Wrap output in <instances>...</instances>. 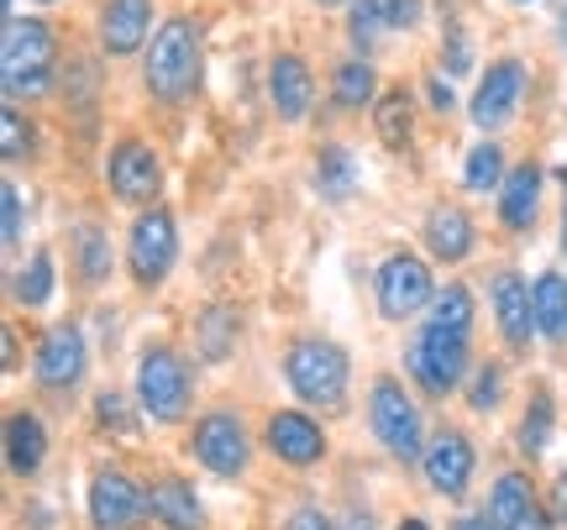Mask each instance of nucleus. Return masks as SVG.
<instances>
[{
    "mask_svg": "<svg viewBox=\"0 0 567 530\" xmlns=\"http://www.w3.org/2000/svg\"><path fill=\"white\" fill-rule=\"evenodd\" d=\"M53 59H59V42L53 27L38 17H11L6 21V38H0V84L6 95H42L53 84Z\"/></svg>",
    "mask_w": 567,
    "mask_h": 530,
    "instance_id": "nucleus-1",
    "label": "nucleus"
},
{
    "mask_svg": "<svg viewBox=\"0 0 567 530\" xmlns=\"http://www.w3.org/2000/svg\"><path fill=\"white\" fill-rule=\"evenodd\" d=\"M147 90L158 101H189L200 90V27L189 17L163 21L147 48Z\"/></svg>",
    "mask_w": 567,
    "mask_h": 530,
    "instance_id": "nucleus-2",
    "label": "nucleus"
},
{
    "mask_svg": "<svg viewBox=\"0 0 567 530\" xmlns=\"http://www.w3.org/2000/svg\"><path fill=\"white\" fill-rule=\"evenodd\" d=\"M284 378L289 388L300 394L305 405H321V409H337L347 399V378H352V363L337 342L326 336H300L289 357H284Z\"/></svg>",
    "mask_w": 567,
    "mask_h": 530,
    "instance_id": "nucleus-3",
    "label": "nucleus"
},
{
    "mask_svg": "<svg viewBox=\"0 0 567 530\" xmlns=\"http://www.w3.org/2000/svg\"><path fill=\"white\" fill-rule=\"evenodd\" d=\"M368 426L384 441L389 457H400V463L421 457V409H415V399L405 394L400 378H379L373 384V394H368Z\"/></svg>",
    "mask_w": 567,
    "mask_h": 530,
    "instance_id": "nucleus-4",
    "label": "nucleus"
},
{
    "mask_svg": "<svg viewBox=\"0 0 567 530\" xmlns=\"http://www.w3.org/2000/svg\"><path fill=\"white\" fill-rule=\"evenodd\" d=\"M410 363V378L431 394H452V388L463 384L467 373V336L463 331H442V326H425L405 352Z\"/></svg>",
    "mask_w": 567,
    "mask_h": 530,
    "instance_id": "nucleus-5",
    "label": "nucleus"
},
{
    "mask_svg": "<svg viewBox=\"0 0 567 530\" xmlns=\"http://www.w3.org/2000/svg\"><path fill=\"white\" fill-rule=\"evenodd\" d=\"M179 258V231H174V216L168 210H142L132 221V237H126V263H132V279L142 289H153L168 279V268Z\"/></svg>",
    "mask_w": 567,
    "mask_h": 530,
    "instance_id": "nucleus-6",
    "label": "nucleus"
},
{
    "mask_svg": "<svg viewBox=\"0 0 567 530\" xmlns=\"http://www.w3.org/2000/svg\"><path fill=\"white\" fill-rule=\"evenodd\" d=\"M137 399L153 420H163V426H168V420H184V409H189V373H184L179 352L153 347L142 357L137 363Z\"/></svg>",
    "mask_w": 567,
    "mask_h": 530,
    "instance_id": "nucleus-7",
    "label": "nucleus"
},
{
    "mask_svg": "<svg viewBox=\"0 0 567 530\" xmlns=\"http://www.w3.org/2000/svg\"><path fill=\"white\" fill-rule=\"evenodd\" d=\"M431 300H436V284H431V268L415 252L384 258V268H379V310H384L389 321H410Z\"/></svg>",
    "mask_w": 567,
    "mask_h": 530,
    "instance_id": "nucleus-8",
    "label": "nucleus"
},
{
    "mask_svg": "<svg viewBox=\"0 0 567 530\" xmlns=\"http://www.w3.org/2000/svg\"><path fill=\"white\" fill-rule=\"evenodd\" d=\"M247 451L252 447H247L243 420L226 415V409L205 415L200 426H195V457H200L216 478H237V472H247Z\"/></svg>",
    "mask_w": 567,
    "mask_h": 530,
    "instance_id": "nucleus-9",
    "label": "nucleus"
},
{
    "mask_svg": "<svg viewBox=\"0 0 567 530\" xmlns=\"http://www.w3.org/2000/svg\"><path fill=\"white\" fill-rule=\"evenodd\" d=\"M147 515V493L126 472H95L90 478V526L95 530H132Z\"/></svg>",
    "mask_w": 567,
    "mask_h": 530,
    "instance_id": "nucleus-10",
    "label": "nucleus"
},
{
    "mask_svg": "<svg viewBox=\"0 0 567 530\" xmlns=\"http://www.w3.org/2000/svg\"><path fill=\"white\" fill-rule=\"evenodd\" d=\"M105 179H111V195L147 205L163 189V164L147 143H116L111 147V164H105Z\"/></svg>",
    "mask_w": 567,
    "mask_h": 530,
    "instance_id": "nucleus-11",
    "label": "nucleus"
},
{
    "mask_svg": "<svg viewBox=\"0 0 567 530\" xmlns=\"http://www.w3.org/2000/svg\"><path fill=\"white\" fill-rule=\"evenodd\" d=\"M473 441H467L463 430H442L431 447H425L421 468H425V484L436 493H446V499H463L467 484H473Z\"/></svg>",
    "mask_w": 567,
    "mask_h": 530,
    "instance_id": "nucleus-12",
    "label": "nucleus"
},
{
    "mask_svg": "<svg viewBox=\"0 0 567 530\" xmlns=\"http://www.w3.org/2000/svg\"><path fill=\"white\" fill-rule=\"evenodd\" d=\"M268 447L279 451V463H289V468H316L326 457V430L305 409H274L268 415Z\"/></svg>",
    "mask_w": 567,
    "mask_h": 530,
    "instance_id": "nucleus-13",
    "label": "nucleus"
},
{
    "mask_svg": "<svg viewBox=\"0 0 567 530\" xmlns=\"http://www.w3.org/2000/svg\"><path fill=\"white\" fill-rule=\"evenodd\" d=\"M520 90H526V69H520V63L515 59L488 63L484 84H478V95H473V126H484V132L505 126L509 116H515V105H520Z\"/></svg>",
    "mask_w": 567,
    "mask_h": 530,
    "instance_id": "nucleus-14",
    "label": "nucleus"
},
{
    "mask_svg": "<svg viewBox=\"0 0 567 530\" xmlns=\"http://www.w3.org/2000/svg\"><path fill=\"white\" fill-rule=\"evenodd\" d=\"M488 515L499 530H551V510L530 493V478L520 472H505L494 493H488Z\"/></svg>",
    "mask_w": 567,
    "mask_h": 530,
    "instance_id": "nucleus-15",
    "label": "nucleus"
},
{
    "mask_svg": "<svg viewBox=\"0 0 567 530\" xmlns=\"http://www.w3.org/2000/svg\"><path fill=\"white\" fill-rule=\"evenodd\" d=\"M84 363H90V352H84L80 326H53L38 347V384L74 388L84 378Z\"/></svg>",
    "mask_w": 567,
    "mask_h": 530,
    "instance_id": "nucleus-16",
    "label": "nucleus"
},
{
    "mask_svg": "<svg viewBox=\"0 0 567 530\" xmlns=\"http://www.w3.org/2000/svg\"><path fill=\"white\" fill-rule=\"evenodd\" d=\"M147 27H153V0H105L101 11V48L105 53H137L147 42Z\"/></svg>",
    "mask_w": 567,
    "mask_h": 530,
    "instance_id": "nucleus-17",
    "label": "nucleus"
},
{
    "mask_svg": "<svg viewBox=\"0 0 567 530\" xmlns=\"http://www.w3.org/2000/svg\"><path fill=\"white\" fill-rule=\"evenodd\" d=\"M542 164H515L499 184V221L509 231H530L536 226V205H542Z\"/></svg>",
    "mask_w": 567,
    "mask_h": 530,
    "instance_id": "nucleus-18",
    "label": "nucleus"
},
{
    "mask_svg": "<svg viewBox=\"0 0 567 530\" xmlns=\"http://www.w3.org/2000/svg\"><path fill=\"white\" fill-rule=\"evenodd\" d=\"M494 315H499V331H505L509 347H526L530 331H536V310H530V284L520 273L494 279Z\"/></svg>",
    "mask_w": 567,
    "mask_h": 530,
    "instance_id": "nucleus-19",
    "label": "nucleus"
},
{
    "mask_svg": "<svg viewBox=\"0 0 567 530\" xmlns=\"http://www.w3.org/2000/svg\"><path fill=\"white\" fill-rule=\"evenodd\" d=\"M42 463H48V430H42V420L32 409H17L6 420V468L17 478H32Z\"/></svg>",
    "mask_w": 567,
    "mask_h": 530,
    "instance_id": "nucleus-20",
    "label": "nucleus"
},
{
    "mask_svg": "<svg viewBox=\"0 0 567 530\" xmlns=\"http://www.w3.org/2000/svg\"><path fill=\"white\" fill-rule=\"evenodd\" d=\"M268 101H274V111L284 122H300L305 105H310V69H305V59L279 53L268 63Z\"/></svg>",
    "mask_w": 567,
    "mask_h": 530,
    "instance_id": "nucleus-21",
    "label": "nucleus"
},
{
    "mask_svg": "<svg viewBox=\"0 0 567 530\" xmlns=\"http://www.w3.org/2000/svg\"><path fill=\"white\" fill-rule=\"evenodd\" d=\"M147 510L158 515L168 530H205V510L195 489L184 484V478H158L153 489H147Z\"/></svg>",
    "mask_w": 567,
    "mask_h": 530,
    "instance_id": "nucleus-22",
    "label": "nucleus"
},
{
    "mask_svg": "<svg viewBox=\"0 0 567 530\" xmlns=\"http://www.w3.org/2000/svg\"><path fill=\"white\" fill-rule=\"evenodd\" d=\"M425 247L442 258V263H463L473 252V221H467L457 205H436L431 221H425Z\"/></svg>",
    "mask_w": 567,
    "mask_h": 530,
    "instance_id": "nucleus-23",
    "label": "nucleus"
},
{
    "mask_svg": "<svg viewBox=\"0 0 567 530\" xmlns=\"http://www.w3.org/2000/svg\"><path fill=\"white\" fill-rule=\"evenodd\" d=\"M530 310H536V331H542L547 342H563L567 336V284H563V273H542V279L530 284Z\"/></svg>",
    "mask_w": 567,
    "mask_h": 530,
    "instance_id": "nucleus-24",
    "label": "nucleus"
},
{
    "mask_svg": "<svg viewBox=\"0 0 567 530\" xmlns=\"http://www.w3.org/2000/svg\"><path fill=\"white\" fill-rule=\"evenodd\" d=\"M195 336H200V357H210V363L231 357V347H237V310H226V305L200 310Z\"/></svg>",
    "mask_w": 567,
    "mask_h": 530,
    "instance_id": "nucleus-25",
    "label": "nucleus"
},
{
    "mask_svg": "<svg viewBox=\"0 0 567 530\" xmlns=\"http://www.w3.org/2000/svg\"><path fill=\"white\" fill-rule=\"evenodd\" d=\"M316 189H321L326 200H347L358 189V164H352L347 147H321V158H316Z\"/></svg>",
    "mask_w": 567,
    "mask_h": 530,
    "instance_id": "nucleus-26",
    "label": "nucleus"
},
{
    "mask_svg": "<svg viewBox=\"0 0 567 530\" xmlns=\"http://www.w3.org/2000/svg\"><path fill=\"white\" fill-rule=\"evenodd\" d=\"M347 32L358 48H373V42L394 32V0H352V21H347Z\"/></svg>",
    "mask_w": 567,
    "mask_h": 530,
    "instance_id": "nucleus-27",
    "label": "nucleus"
},
{
    "mask_svg": "<svg viewBox=\"0 0 567 530\" xmlns=\"http://www.w3.org/2000/svg\"><path fill=\"white\" fill-rule=\"evenodd\" d=\"M337 105H379V74L368 69L363 59H352L337 69Z\"/></svg>",
    "mask_w": 567,
    "mask_h": 530,
    "instance_id": "nucleus-28",
    "label": "nucleus"
},
{
    "mask_svg": "<svg viewBox=\"0 0 567 530\" xmlns=\"http://www.w3.org/2000/svg\"><path fill=\"white\" fill-rule=\"evenodd\" d=\"M431 326L463 331L467 336V326H473V294H467V284L436 289V300H431Z\"/></svg>",
    "mask_w": 567,
    "mask_h": 530,
    "instance_id": "nucleus-29",
    "label": "nucleus"
},
{
    "mask_svg": "<svg viewBox=\"0 0 567 530\" xmlns=\"http://www.w3.org/2000/svg\"><path fill=\"white\" fill-rule=\"evenodd\" d=\"M373 126H379V137H384L389 147L410 143V101H405V90L379 95V105H373Z\"/></svg>",
    "mask_w": 567,
    "mask_h": 530,
    "instance_id": "nucleus-30",
    "label": "nucleus"
},
{
    "mask_svg": "<svg viewBox=\"0 0 567 530\" xmlns=\"http://www.w3.org/2000/svg\"><path fill=\"white\" fill-rule=\"evenodd\" d=\"M17 300L32 310L53 300V258H48V252H32V263L17 273Z\"/></svg>",
    "mask_w": 567,
    "mask_h": 530,
    "instance_id": "nucleus-31",
    "label": "nucleus"
},
{
    "mask_svg": "<svg viewBox=\"0 0 567 530\" xmlns=\"http://www.w3.org/2000/svg\"><path fill=\"white\" fill-rule=\"evenodd\" d=\"M463 184H467V189L505 184V153H499L494 143H478L473 153H467V164H463Z\"/></svg>",
    "mask_w": 567,
    "mask_h": 530,
    "instance_id": "nucleus-32",
    "label": "nucleus"
},
{
    "mask_svg": "<svg viewBox=\"0 0 567 530\" xmlns=\"http://www.w3.org/2000/svg\"><path fill=\"white\" fill-rule=\"evenodd\" d=\"M80 273L90 284H101L105 273H111V242H105V231H95V226L80 231Z\"/></svg>",
    "mask_w": 567,
    "mask_h": 530,
    "instance_id": "nucleus-33",
    "label": "nucleus"
},
{
    "mask_svg": "<svg viewBox=\"0 0 567 530\" xmlns=\"http://www.w3.org/2000/svg\"><path fill=\"white\" fill-rule=\"evenodd\" d=\"M551 436V394L542 388L526 405V426H520V451H542Z\"/></svg>",
    "mask_w": 567,
    "mask_h": 530,
    "instance_id": "nucleus-34",
    "label": "nucleus"
},
{
    "mask_svg": "<svg viewBox=\"0 0 567 530\" xmlns=\"http://www.w3.org/2000/svg\"><path fill=\"white\" fill-rule=\"evenodd\" d=\"M0 153H6L11 164L32 153V122H21L17 105H6V116H0Z\"/></svg>",
    "mask_w": 567,
    "mask_h": 530,
    "instance_id": "nucleus-35",
    "label": "nucleus"
},
{
    "mask_svg": "<svg viewBox=\"0 0 567 530\" xmlns=\"http://www.w3.org/2000/svg\"><path fill=\"white\" fill-rule=\"evenodd\" d=\"M499 394H505V367L484 363L478 367V378H473V394H467V399H473V409H494L499 405Z\"/></svg>",
    "mask_w": 567,
    "mask_h": 530,
    "instance_id": "nucleus-36",
    "label": "nucleus"
},
{
    "mask_svg": "<svg viewBox=\"0 0 567 530\" xmlns=\"http://www.w3.org/2000/svg\"><path fill=\"white\" fill-rule=\"evenodd\" d=\"M95 415H101L105 430H122V436H132V420H126V399L116 394V388H105L101 399H95Z\"/></svg>",
    "mask_w": 567,
    "mask_h": 530,
    "instance_id": "nucleus-37",
    "label": "nucleus"
},
{
    "mask_svg": "<svg viewBox=\"0 0 567 530\" xmlns=\"http://www.w3.org/2000/svg\"><path fill=\"white\" fill-rule=\"evenodd\" d=\"M467 63H473V42L463 27H452L446 32V74H467Z\"/></svg>",
    "mask_w": 567,
    "mask_h": 530,
    "instance_id": "nucleus-38",
    "label": "nucleus"
},
{
    "mask_svg": "<svg viewBox=\"0 0 567 530\" xmlns=\"http://www.w3.org/2000/svg\"><path fill=\"white\" fill-rule=\"evenodd\" d=\"M0 205H6V247H21V189L17 184H6Z\"/></svg>",
    "mask_w": 567,
    "mask_h": 530,
    "instance_id": "nucleus-39",
    "label": "nucleus"
},
{
    "mask_svg": "<svg viewBox=\"0 0 567 530\" xmlns=\"http://www.w3.org/2000/svg\"><path fill=\"white\" fill-rule=\"evenodd\" d=\"M284 530H337V526H331V515L321 505H300V510L284 520Z\"/></svg>",
    "mask_w": 567,
    "mask_h": 530,
    "instance_id": "nucleus-40",
    "label": "nucleus"
},
{
    "mask_svg": "<svg viewBox=\"0 0 567 530\" xmlns=\"http://www.w3.org/2000/svg\"><path fill=\"white\" fill-rule=\"evenodd\" d=\"M421 21V0H394V32H405Z\"/></svg>",
    "mask_w": 567,
    "mask_h": 530,
    "instance_id": "nucleus-41",
    "label": "nucleus"
},
{
    "mask_svg": "<svg viewBox=\"0 0 567 530\" xmlns=\"http://www.w3.org/2000/svg\"><path fill=\"white\" fill-rule=\"evenodd\" d=\"M452 530H499V526H494V515H488V510H473V515H457V520H452Z\"/></svg>",
    "mask_w": 567,
    "mask_h": 530,
    "instance_id": "nucleus-42",
    "label": "nucleus"
},
{
    "mask_svg": "<svg viewBox=\"0 0 567 530\" xmlns=\"http://www.w3.org/2000/svg\"><path fill=\"white\" fill-rule=\"evenodd\" d=\"M551 515H557V520L567 526V472L557 478V489H551Z\"/></svg>",
    "mask_w": 567,
    "mask_h": 530,
    "instance_id": "nucleus-43",
    "label": "nucleus"
},
{
    "mask_svg": "<svg viewBox=\"0 0 567 530\" xmlns=\"http://www.w3.org/2000/svg\"><path fill=\"white\" fill-rule=\"evenodd\" d=\"M431 105H436V111H452V84L446 80H431Z\"/></svg>",
    "mask_w": 567,
    "mask_h": 530,
    "instance_id": "nucleus-44",
    "label": "nucleus"
},
{
    "mask_svg": "<svg viewBox=\"0 0 567 530\" xmlns=\"http://www.w3.org/2000/svg\"><path fill=\"white\" fill-rule=\"evenodd\" d=\"M0 336H6V373H17V331L6 326Z\"/></svg>",
    "mask_w": 567,
    "mask_h": 530,
    "instance_id": "nucleus-45",
    "label": "nucleus"
},
{
    "mask_svg": "<svg viewBox=\"0 0 567 530\" xmlns=\"http://www.w3.org/2000/svg\"><path fill=\"white\" fill-rule=\"evenodd\" d=\"M347 530H373V520H368L363 510H352V515H347Z\"/></svg>",
    "mask_w": 567,
    "mask_h": 530,
    "instance_id": "nucleus-46",
    "label": "nucleus"
},
{
    "mask_svg": "<svg viewBox=\"0 0 567 530\" xmlns=\"http://www.w3.org/2000/svg\"><path fill=\"white\" fill-rule=\"evenodd\" d=\"M400 530H431L425 520H400Z\"/></svg>",
    "mask_w": 567,
    "mask_h": 530,
    "instance_id": "nucleus-47",
    "label": "nucleus"
},
{
    "mask_svg": "<svg viewBox=\"0 0 567 530\" xmlns=\"http://www.w3.org/2000/svg\"><path fill=\"white\" fill-rule=\"evenodd\" d=\"M557 179H563V189H567V168H557ZM563 242H567V216H563Z\"/></svg>",
    "mask_w": 567,
    "mask_h": 530,
    "instance_id": "nucleus-48",
    "label": "nucleus"
},
{
    "mask_svg": "<svg viewBox=\"0 0 567 530\" xmlns=\"http://www.w3.org/2000/svg\"><path fill=\"white\" fill-rule=\"evenodd\" d=\"M321 6H342V0H321Z\"/></svg>",
    "mask_w": 567,
    "mask_h": 530,
    "instance_id": "nucleus-49",
    "label": "nucleus"
},
{
    "mask_svg": "<svg viewBox=\"0 0 567 530\" xmlns=\"http://www.w3.org/2000/svg\"><path fill=\"white\" fill-rule=\"evenodd\" d=\"M563 38H567V17H563Z\"/></svg>",
    "mask_w": 567,
    "mask_h": 530,
    "instance_id": "nucleus-50",
    "label": "nucleus"
},
{
    "mask_svg": "<svg viewBox=\"0 0 567 530\" xmlns=\"http://www.w3.org/2000/svg\"><path fill=\"white\" fill-rule=\"evenodd\" d=\"M515 6H530V0H515Z\"/></svg>",
    "mask_w": 567,
    "mask_h": 530,
    "instance_id": "nucleus-51",
    "label": "nucleus"
},
{
    "mask_svg": "<svg viewBox=\"0 0 567 530\" xmlns=\"http://www.w3.org/2000/svg\"><path fill=\"white\" fill-rule=\"evenodd\" d=\"M42 6H53V0H42Z\"/></svg>",
    "mask_w": 567,
    "mask_h": 530,
    "instance_id": "nucleus-52",
    "label": "nucleus"
}]
</instances>
